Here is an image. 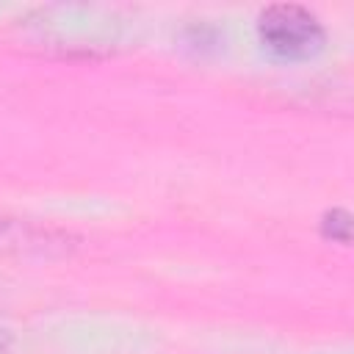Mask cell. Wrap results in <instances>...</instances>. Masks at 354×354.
Masks as SVG:
<instances>
[{"label": "cell", "instance_id": "1", "mask_svg": "<svg viewBox=\"0 0 354 354\" xmlns=\"http://www.w3.org/2000/svg\"><path fill=\"white\" fill-rule=\"evenodd\" d=\"M257 36L263 47L282 61H307L321 53L326 33L313 11L293 3H277L260 11Z\"/></svg>", "mask_w": 354, "mask_h": 354}, {"label": "cell", "instance_id": "2", "mask_svg": "<svg viewBox=\"0 0 354 354\" xmlns=\"http://www.w3.org/2000/svg\"><path fill=\"white\" fill-rule=\"evenodd\" d=\"M75 243L69 235L55 232L50 227H36L22 218H11L0 213V252L8 254H61Z\"/></svg>", "mask_w": 354, "mask_h": 354}, {"label": "cell", "instance_id": "3", "mask_svg": "<svg viewBox=\"0 0 354 354\" xmlns=\"http://www.w3.org/2000/svg\"><path fill=\"white\" fill-rule=\"evenodd\" d=\"M321 232L324 238L329 241H337V243H348L351 241V216L340 207L335 210H326L324 218H321Z\"/></svg>", "mask_w": 354, "mask_h": 354}, {"label": "cell", "instance_id": "4", "mask_svg": "<svg viewBox=\"0 0 354 354\" xmlns=\"http://www.w3.org/2000/svg\"><path fill=\"white\" fill-rule=\"evenodd\" d=\"M8 346H11V332L0 326V354H3V351H6Z\"/></svg>", "mask_w": 354, "mask_h": 354}]
</instances>
